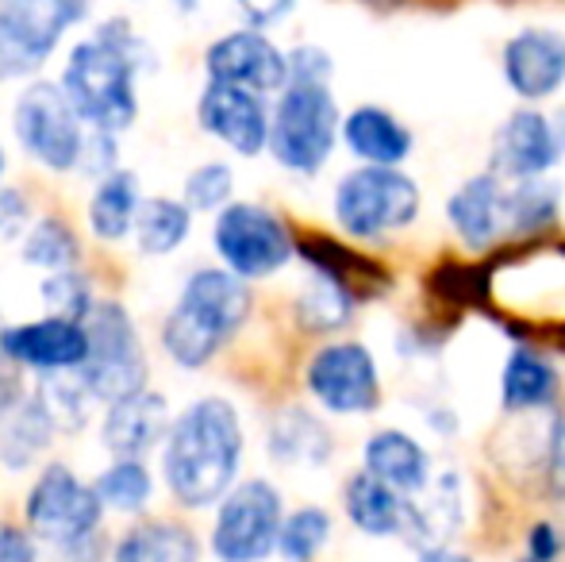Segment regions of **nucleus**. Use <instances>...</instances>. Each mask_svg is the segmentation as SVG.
Returning a JSON list of instances; mask_svg holds the SVG:
<instances>
[{
	"label": "nucleus",
	"mask_w": 565,
	"mask_h": 562,
	"mask_svg": "<svg viewBox=\"0 0 565 562\" xmlns=\"http://www.w3.org/2000/svg\"><path fill=\"white\" fill-rule=\"evenodd\" d=\"M416 562H481L473 551H461L458 543H439V548L416 551Z\"/></svg>",
	"instance_id": "obj_46"
},
{
	"label": "nucleus",
	"mask_w": 565,
	"mask_h": 562,
	"mask_svg": "<svg viewBox=\"0 0 565 562\" xmlns=\"http://www.w3.org/2000/svg\"><path fill=\"white\" fill-rule=\"evenodd\" d=\"M269 116H274V105H266L262 93L224 82H209L196 100L201 131L224 142L238 158H258L269 150Z\"/></svg>",
	"instance_id": "obj_19"
},
{
	"label": "nucleus",
	"mask_w": 565,
	"mask_h": 562,
	"mask_svg": "<svg viewBox=\"0 0 565 562\" xmlns=\"http://www.w3.org/2000/svg\"><path fill=\"white\" fill-rule=\"evenodd\" d=\"M113 562H201V540L193 528L154 520V524H135L119 536Z\"/></svg>",
	"instance_id": "obj_27"
},
{
	"label": "nucleus",
	"mask_w": 565,
	"mask_h": 562,
	"mask_svg": "<svg viewBox=\"0 0 565 562\" xmlns=\"http://www.w3.org/2000/svg\"><path fill=\"white\" fill-rule=\"evenodd\" d=\"M150 51L124 15L105 20L89 39L70 51L62 70V89L93 131H127L139 116L135 77L147 70Z\"/></svg>",
	"instance_id": "obj_2"
},
{
	"label": "nucleus",
	"mask_w": 565,
	"mask_h": 562,
	"mask_svg": "<svg viewBox=\"0 0 565 562\" xmlns=\"http://www.w3.org/2000/svg\"><path fill=\"white\" fill-rule=\"evenodd\" d=\"M565 370L554 351L535 339H512L497 374V405L504 421H535L562 409Z\"/></svg>",
	"instance_id": "obj_15"
},
{
	"label": "nucleus",
	"mask_w": 565,
	"mask_h": 562,
	"mask_svg": "<svg viewBox=\"0 0 565 562\" xmlns=\"http://www.w3.org/2000/svg\"><path fill=\"white\" fill-rule=\"evenodd\" d=\"M335 77V59L320 43H297L289 46V82L305 85H331Z\"/></svg>",
	"instance_id": "obj_39"
},
{
	"label": "nucleus",
	"mask_w": 565,
	"mask_h": 562,
	"mask_svg": "<svg viewBox=\"0 0 565 562\" xmlns=\"http://www.w3.org/2000/svg\"><path fill=\"white\" fill-rule=\"evenodd\" d=\"M204 74H209V82L277 97L289 85V51H281L266 31L235 28L204 51Z\"/></svg>",
	"instance_id": "obj_17"
},
{
	"label": "nucleus",
	"mask_w": 565,
	"mask_h": 562,
	"mask_svg": "<svg viewBox=\"0 0 565 562\" xmlns=\"http://www.w3.org/2000/svg\"><path fill=\"white\" fill-rule=\"evenodd\" d=\"M419 421H424L427 432L443 443H454L461 435V413L450 405V401L439 397H419Z\"/></svg>",
	"instance_id": "obj_42"
},
{
	"label": "nucleus",
	"mask_w": 565,
	"mask_h": 562,
	"mask_svg": "<svg viewBox=\"0 0 565 562\" xmlns=\"http://www.w3.org/2000/svg\"><path fill=\"white\" fill-rule=\"evenodd\" d=\"M562 224H565V185L558 178L508 181V247L546 243L562 232Z\"/></svg>",
	"instance_id": "obj_26"
},
{
	"label": "nucleus",
	"mask_w": 565,
	"mask_h": 562,
	"mask_svg": "<svg viewBox=\"0 0 565 562\" xmlns=\"http://www.w3.org/2000/svg\"><path fill=\"white\" fill-rule=\"evenodd\" d=\"M12 131L20 147L39 166L54 173H66L82 166L85 150V120L70 105L66 89L51 82H35L15 97L12 105Z\"/></svg>",
	"instance_id": "obj_11"
},
{
	"label": "nucleus",
	"mask_w": 565,
	"mask_h": 562,
	"mask_svg": "<svg viewBox=\"0 0 565 562\" xmlns=\"http://www.w3.org/2000/svg\"><path fill=\"white\" fill-rule=\"evenodd\" d=\"M339 505H342L347 524L354 528L358 536H365V540H404V532H408L412 497L396 494L393 486L373 478L362 466H354V470L342 478Z\"/></svg>",
	"instance_id": "obj_23"
},
{
	"label": "nucleus",
	"mask_w": 565,
	"mask_h": 562,
	"mask_svg": "<svg viewBox=\"0 0 565 562\" xmlns=\"http://www.w3.org/2000/svg\"><path fill=\"white\" fill-rule=\"evenodd\" d=\"M565 162L558 116L551 108L515 105L504 120L492 128L489 150H484V170L500 173L504 181L527 178H554Z\"/></svg>",
	"instance_id": "obj_13"
},
{
	"label": "nucleus",
	"mask_w": 565,
	"mask_h": 562,
	"mask_svg": "<svg viewBox=\"0 0 565 562\" xmlns=\"http://www.w3.org/2000/svg\"><path fill=\"white\" fill-rule=\"evenodd\" d=\"M358 308L362 305L354 297H347L339 285H331L320 274H308V285L292 300V320L308 336H335L347 324H354Z\"/></svg>",
	"instance_id": "obj_30"
},
{
	"label": "nucleus",
	"mask_w": 565,
	"mask_h": 562,
	"mask_svg": "<svg viewBox=\"0 0 565 562\" xmlns=\"http://www.w3.org/2000/svg\"><path fill=\"white\" fill-rule=\"evenodd\" d=\"M85 328H89V359H85V367L77 374L89 385L93 401L116 405V401L147 390L150 362L139 343L131 312L124 305L105 300V305L93 308Z\"/></svg>",
	"instance_id": "obj_9"
},
{
	"label": "nucleus",
	"mask_w": 565,
	"mask_h": 562,
	"mask_svg": "<svg viewBox=\"0 0 565 562\" xmlns=\"http://www.w3.org/2000/svg\"><path fill=\"white\" fill-rule=\"evenodd\" d=\"M335 536V517L323 505H297L285 512L277 559L281 562H320Z\"/></svg>",
	"instance_id": "obj_32"
},
{
	"label": "nucleus",
	"mask_w": 565,
	"mask_h": 562,
	"mask_svg": "<svg viewBox=\"0 0 565 562\" xmlns=\"http://www.w3.org/2000/svg\"><path fill=\"white\" fill-rule=\"evenodd\" d=\"M231 197H235V170L227 162H201L196 170H189L181 201L193 212H224Z\"/></svg>",
	"instance_id": "obj_35"
},
{
	"label": "nucleus",
	"mask_w": 565,
	"mask_h": 562,
	"mask_svg": "<svg viewBox=\"0 0 565 562\" xmlns=\"http://www.w3.org/2000/svg\"><path fill=\"white\" fill-rule=\"evenodd\" d=\"M170 424V405H166L162 393L142 390L135 397L108 405L105 421H100V443L116 458H142L154 447H162Z\"/></svg>",
	"instance_id": "obj_25"
},
{
	"label": "nucleus",
	"mask_w": 565,
	"mask_h": 562,
	"mask_svg": "<svg viewBox=\"0 0 565 562\" xmlns=\"http://www.w3.org/2000/svg\"><path fill=\"white\" fill-rule=\"evenodd\" d=\"M335 432L320 409L281 405L266 424V455L285 470H323L335 458Z\"/></svg>",
	"instance_id": "obj_22"
},
{
	"label": "nucleus",
	"mask_w": 565,
	"mask_h": 562,
	"mask_svg": "<svg viewBox=\"0 0 565 562\" xmlns=\"http://www.w3.org/2000/svg\"><path fill=\"white\" fill-rule=\"evenodd\" d=\"M89 15V0H0V82L46 66L62 35Z\"/></svg>",
	"instance_id": "obj_10"
},
{
	"label": "nucleus",
	"mask_w": 565,
	"mask_h": 562,
	"mask_svg": "<svg viewBox=\"0 0 565 562\" xmlns=\"http://www.w3.org/2000/svg\"><path fill=\"white\" fill-rule=\"evenodd\" d=\"M512 562H565V520L531 517L520 532V555Z\"/></svg>",
	"instance_id": "obj_38"
},
{
	"label": "nucleus",
	"mask_w": 565,
	"mask_h": 562,
	"mask_svg": "<svg viewBox=\"0 0 565 562\" xmlns=\"http://www.w3.org/2000/svg\"><path fill=\"white\" fill-rule=\"evenodd\" d=\"M254 312L250 282L227 266H201L181 285L178 305L162 324V347L178 367L201 370L238 336Z\"/></svg>",
	"instance_id": "obj_3"
},
{
	"label": "nucleus",
	"mask_w": 565,
	"mask_h": 562,
	"mask_svg": "<svg viewBox=\"0 0 565 562\" xmlns=\"http://www.w3.org/2000/svg\"><path fill=\"white\" fill-rule=\"evenodd\" d=\"M500 77L520 105L551 108L565 93V31L551 23L515 28L500 43Z\"/></svg>",
	"instance_id": "obj_14"
},
{
	"label": "nucleus",
	"mask_w": 565,
	"mask_h": 562,
	"mask_svg": "<svg viewBox=\"0 0 565 562\" xmlns=\"http://www.w3.org/2000/svg\"><path fill=\"white\" fill-rule=\"evenodd\" d=\"M370 8H408V4H416V0H365Z\"/></svg>",
	"instance_id": "obj_47"
},
{
	"label": "nucleus",
	"mask_w": 565,
	"mask_h": 562,
	"mask_svg": "<svg viewBox=\"0 0 565 562\" xmlns=\"http://www.w3.org/2000/svg\"><path fill=\"white\" fill-rule=\"evenodd\" d=\"M362 470H370L373 478H381L385 486H393L404 497H419L431 489L439 463H435L431 447L419 439L416 432L401 424L373 427L362 439Z\"/></svg>",
	"instance_id": "obj_21"
},
{
	"label": "nucleus",
	"mask_w": 565,
	"mask_h": 562,
	"mask_svg": "<svg viewBox=\"0 0 565 562\" xmlns=\"http://www.w3.org/2000/svg\"><path fill=\"white\" fill-rule=\"evenodd\" d=\"M305 393L323 416L362 421L385 409V374L377 354L362 339H328L305 362Z\"/></svg>",
	"instance_id": "obj_6"
},
{
	"label": "nucleus",
	"mask_w": 565,
	"mask_h": 562,
	"mask_svg": "<svg viewBox=\"0 0 565 562\" xmlns=\"http://www.w3.org/2000/svg\"><path fill=\"white\" fill-rule=\"evenodd\" d=\"M189 232H193V209L173 197H142L139 216H135V243L139 255L166 258L178 247H185Z\"/></svg>",
	"instance_id": "obj_29"
},
{
	"label": "nucleus",
	"mask_w": 565,
	"mask_h": 562,
	"mask_svg": "<svg viewBox=\"0 0 565 562\" xmlns=\"http://www.w3.org/2000/svg\"><path fill=\"white\" fill-rule=\"evenodd\" d=\"M231 4L243 15V28H258V31L277 28V23H285L297 12V0H231Z\"/></svg>",
	"instance_id": "obj_41"
},
{
	"label": "nucleus",
	"mask_w": 565,
	"mask_h": 562,
	"mask_svg": "<svg viewBox=\"0 0 565 562\" xmlns=\"http://www.w3.org/2000/svg\"><path fill=\"white\" fill-rule=\"evenodd\" d=\"M285 524V497L269 478H243L216 505L212 520V559L216 562H266L277 555Z\"/></svg>",
	"instance_id": "obj_8"
},
{
	"label": "nucleus",
	"mask_w": 565,
	"mask_h": 562,
	"mask_svg": "<svg viewBox=\"0 0 565 562\" xmlns=\"http://www.w3.org/2000/svg\"><path fill=\"white\" fill-rule=\"evenodd\" d=\"M212 247L220 255V266H227L243 282H266L297 258V235L285 224V216H277L266 204L231 201L224 212H216Z\"/></svg>",
	"instance_id": "obj_7"
},
{
	"label": "nucleus",
	"mask_w": 565,
	"mask_h": 562,
	"mask_svg": "<svg viewBox=\"0 0 565 562\" xmlns=\"http://www.w3.org/2000/svg\"><path fill=\"white\" fill-rule=\"evenodd\" d=\"M0 354L15 367L43 370V374L82 370L89 359V328L66 316L12 324V328H0Z\"/></svg>",
	"instance_id": "obj_20"
},
{
	"label": "nucleus",
	"mask_w": 565,
	"mask_h": 562,
	"mask_svg": "<svg viewBox=\"0 0 565 562\" xmlns=\"http://www.w3.org/2000/svg\"><path fill=\"white\" fill-rule=\"evenodd\" d=\"M0 173H4V147H0Z\"/></svg>",
	"instance_id": "obj_50"
},
{
	"label": "nucleus",
	"mask_w": 565,
	"mask_h": 562,
	"mask_svg": "<svg viewBox=\"0 0 565 562\" xmlns=\"http://www.w3.org/2000/svg\"><path fill=\"white\" fill-rule=\"evenodd\" d=\"M0 562H39V543L28 528L0 524Z\"/></svg>",
	"instance_id": "obj_43"
},
{
	"label": "nucleus",
	"mask_w": 565,
	"mask_h": 562,
	"mask_svg": "<svg viewBox=\"0 0 565 562\" xmlns=\"http://www.w3.org/2000/svg\"><path fill=\"white\" fill-rule=\"evenodd\" d=\"M331 220L342 240L381 247L424 220V185L408 166H350L331 185Z\"/></svg>",
	"instance_id": "obj_4"
},
{
	"label": "nucleus",
	"mask_w": 565,
	"mask_h": 562,
	"mask_svg": "<svg viewBox=\"0 0 565 562\" xmlns=\"http://www.w3.org/2000/svg\"><path fill=\"white\" fill-rule=\"evenodd\" d=\"M77 258H82L77 235L70 232L62 220L43 216V220H35V224H31L28 240H23V263L39 266V271L62 274V271H74Z\"/></svg>",
	"instance_id": "obj_34"
},
{
	"label": "nucleus",
	"mask_w": 565,
	"mask_h": 562,
	"mask_svg": "<svg viewBox=\"0 0 565 562\" xmlns=\"http://www.w3.org/2000/svg\"><path fill=\"white\" fill-rule=\"evenodd\" d=\"M342 150L358 166H408L416 155V131L385 105H354L342 113Z\"/></svg>",
	"instance_id": "obj_24"
},
{
	"label": "nucleus",
	"mask_w": 565,
	"mask_h": 562,
	"mask_svg": "<svg viewBox=\"0 0 565 562\" xmlns=\"http://www.w3.org/2000/svg\"><path fill=\"white\" fill-rule=\"evenodd\" d=\"M77 170H85L89 178H108V173L119 170V142L113 131H89Z\"/></svg>",
	"instance_id": "obj_40"
},
{
	"label": "nucleus",
	"mask_w": 565,
	"mask_h": 562,
	"mask_svg": "<svg viewBox=\"0 0 565 562\" xmlns=\"http://www.w3.org/2000/svg\"><path fill=\"white\" fill-rule=\"evenodd\" d=\"M46 300V312L51 316H66V320L85 324L97 308L89 289V278H82L77 271H62V274H46V282L39 285Z\"/></svg>",
	"instance_id": "obj_36"
},
{
	"label": "nucleus",
	"mask_w": 565,
	"mask_h": 562,
	"mask_svg": "<svg viewBox=\"0 0 565 562\" xmlns=\"http://www.w3.org/2000/svg\"><path fill=\"white\" fill-rule=\"evenodd\" d=\"M173 8H178V12H196V8H201V0H170Z\"/></svg>",
	"instance_id": "obj_48"
},
{
	"label": "nucleus",
	"mask_w": 565,
	"mask_h": 562,
	"mask_svg": "<svg viewBox=\"0 0 565 562\" xmlns=\"http://www.w3.org/2000/svg\"><path fill=\"white\" fill-rule=\"evenodd\" d=\"M54 432H58V424L46 413L43 401L39 397L20 401V405L0 421V458H4V466H12V470L31 466V458L51 443Z\"/></svg>",
	"instance_id": "obj_31"
},
{
	"label": "nucleus",
	"mask_w": 565,
	"mask_h": 562,
	"mask_svg": "<svg viewBox=\"0 0 565 562\" xmlns=\"http://www.w3.org/2000/svg\"><path fill=\"white\" fill-rule=\"evenodd\" d=\"M100 517H105V505H100L97 489L85 486L66 463L43 466L28 501H23L28 532L43 540L46 548L89 540V536H97Z\"/></svg>",
	"instance_id": "obj_12"
},
{
	"label": "nucleus",
	"mask_w": 565,
	"mask_h": 562,
	"mask_svg": "<svg viewBox=\"0 0 565 562\" xmlns=\"http://www.w3.org/2000/svg\"><path fill=\"white\" fill-rule=\"evenodd\" d=\"M297 258L308 266V274H320L331 285H339L358 305L385 300L396 289V274L388 271L385 258L370 255L358 243L328 232H305L297 235Z\"/></svg>",
	"instance_id": "obj_18"
},
{
	"label": "nucleus",
	"mask_w": 565,
	"mask_h": 562,
	"mask_svg": "<svg viewBox=\"0 0 565 562\" xmlns=\"http://www.w3.org/2000/svg\"><path fill=\"white\" fill-rule=\"evenodd\" d=\"M539 486L551 505L565 509V405L554 409L543 424V470H539Z\"/></svg>",
	"instance_id": "obj_37"
},
{
	"label": "nucleus",
	"mask_w": 565,
	"mask_h": 562,
	"mask_svg": "<svg viewBox=\"0 0 565 562\" xmlns=\"http://www.w3.org/2000/svg\"><path fill=\"white\" fill-rule=\"evenodd\" d=\"M139 178L131 170H116L97 181L89 197V232L100 243H119L127 232H135V216H139Z\"/></svg>",
	"instance_id": "obj_28"
},
{
	"label": "nucleus",
	"mask_w": 565,
	"mask_h": 562,
	"mask_svg": "<svg viewBox=\"0 0 565 562\" xmlns=\"http://www.w3.org/2000/svg\"><path fill=\"white\" fill-rule=\"evenodd\" d=\"M339 147L342 108L331 85H285L269 116V158L292 178H320Z\"/></svg>",
	"instance_id": "obj_5"
},
{
	"label": "nucleus",
	"mask_w": 565,
	"mask_h": 562,
	"mask_svg": "<svg viewBox=\"0 0 565 562\" xmlns=\"http://www.w3.org/2000/svg\"><path fill=\"white\" fill-rule=\"evenodd\" d=\"M447 227L458 251L492 258L508 247V181L492 170H477L454 185L443 204Z\"/></svg>",
	"instance_id": "obj_16"
},
{
	"label": "nucleus",
	"mask_w": 565,
	"mask_h": 562,
	"mask_svg": "<svg viewBox=\"0 0 565 562\" xmlns=\"http://www.w3.org/2000/svg\"><path fill=\"white\" fill-rule=\"evenodd\" d=\"M93 489L108 512H142L154 497V478L142 458H116L113 466L100 470Z\"/></svg>",
	"instance_id": "obj_33"
},
{
	"label": "nucleus",
	"mask_w": 565,
	"mask_h": 562,
	"mask_svg": "<svg viewBox=\"0 0 565 562\" xmlns=\"http://www.w3.org/2000/svg\"><path fill=\"white\" fill-rule=\"evenodd\" d=\"M28 224V201L15 189H0V235H20Z\"/></svg>",
	"instance_id": "obj_44"
},
{
	"label": "nucleus",
	"mask_w": 565,
	"mask_h": 562,
	"mask_svg": "<svg viewBox=\"0 0 565 562\" xmlns=\"http://www.w3.org/2000/svg\"><path fill=\"white\" fill-rule=\"evenodd\" d=\"M246 455L243 416L227 397H196L162 443V478L181 509H212L238 486Z\"/></svg>",
	"instance_id": "obj_1"
},
{
	"label": "nucleus",
	"mask_w": 565,
	"mask_h": 562,
	"mask_svg": "<svg viewBox=\"0 0 565 562\" xmlns=\"http://www.w3.org/2000/svg\"><path fill=\"white\" fill-rule=\"evenodd\" d=\"M51 562H100L105 559V548H100L97 536L89 540H77V543H62V548H51Z\"/></svg>",
	"instance_id": "obj_45"
},
{
	"label": "nucleus",
	"mask_w": 565,
	"mask_h": 562,
	"mask_svg": "<svg viewBox=\"0 0 565 562\" xmlns=\"http://www.w3.org/2000/svg\"><path fill=\"white\" fill-rule=\"evenodd\" d=\"M554 116H558V131H562V147H565V105L554 108Z\"/></svg>",
	"instance_id": "obj_49"
}]
</instances>
